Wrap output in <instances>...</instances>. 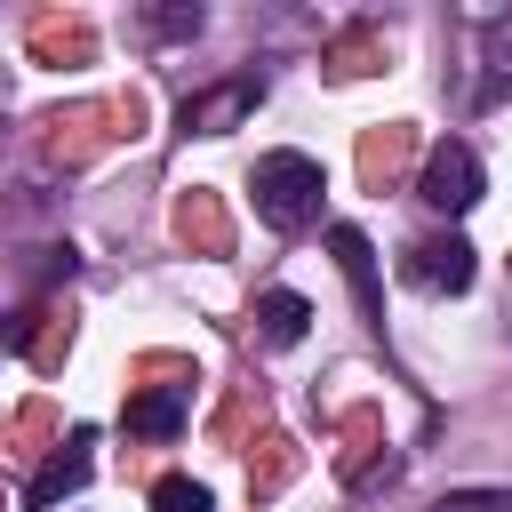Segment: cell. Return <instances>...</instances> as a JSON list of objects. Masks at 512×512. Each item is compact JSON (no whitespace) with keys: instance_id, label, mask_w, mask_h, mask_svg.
Wrapping results in <instances>:
<instances>
[{"instance_id":"6da1fadb","label":"cell","mask_w":512,"mask_h":512,"mask_svg":"<svg viewBox=\"0 0 512 512\" xmlns=\"http://www.w3.org/2000/svg\"><path fill=\"white\" fill-rule=\"evenodd\" d=\"M248 192H256V216L272 224V232H304L312 216H320V160H304V152H264L256 160V176H248Z\"/></svg>"},{"instance_id":"7a4b0ae2","label":"cell","mask_w":512,"mask_h":512,"mask_svg":"<svg viewBox=\"0 0 512 512\" xmlns=\"http://www.w3.org/2000/svg\"><path fill=\"white\" fill-rule=\"evenodd\" d=\"M416 192H424V208H440V216H464L472 200H480V160H472V144H432L424 152V176H416Z\"/></svg>"},{"instance_id":"3957f363","label":"cell","mask_w":512,"mask_h":512,"mask_svg":"<svg viewBox=\"0 0 512 512\" xmlns=\"http://www.w3.org/2000/svg\"><path fill=\"white\" fill-rule=\"evenodd\" d=\"M256 96H264V80L256 72H240V80H224V88H200V96H184V136H224L232 120H248L256 112Z\"/></svg>"},{"instance_id":"277c9868","label":"cell","mask_w":512,"mask_h":512,"mask_svg":"<svg viewBox=\"0 0 512 512\" xmlns=\"http://www.w3.org/2000/svg\"><path fill=\"white\" fill-rule=\"evenodd\" d=\"M408 280L432 288V296H464V288H472V248H464L456 232H432V240L408 248Z\"/></svg>"},{"instance_id":"5b68a950","label":"cell","mask_w":512,"mask_h":512,"mask_svg":"<svg viewBox=\"0 0 512 512\" xmlns=\"http://www.w3.org/2000/svg\"><path fill=\"white\" fill-rule=\"evenodd\" d=\"M328 248H336V264H344V280H352L360 320H368V328H384V296H376V248H368V232L336 224V232H328Z\"/></svg>"},{"instance_id":"8992f818","label":"cell","mask_w":512,"mask_h":512,"mask_svg":"<svg viewBox=\"0 0 512 512\" xmlns=\"http://www.w3.org/2000/svg\"><path fill=\"white\" fill-rule=\"evenodd\" d=\"M184 408H192V384H152L128 400V432L136 440H176L184 432Z\"/></svg>"},{"instance_id":"52a82bcc","label":"cell","mask_w":512,"mask_h":512,"mask_svg":"<svg viewBox=\"0 0 512 512\" xmlns=\"http://www.w3.org/2000/svg\"><path fill=\"white\" fill-rule=\"evenodd\" d=\"M408 152H416V136H408V120H384V128H368L360 136V184H392L400 168H408Z\"/></svg>"},{"instance_id":"ba28073f","label":"cell","mask_w":512,"mask_h":512,"mask_svg":"<svg viewBox=\"0 0 512 512\" xmlns=\"http://www.w3.org/2000/svg\"><path fill=\"white\" fill-rule=\"evenodd\" d=\"M80 480H88V432H72V448H64V456H48V464L32 472L24 504H32V512H48V504H64V496H72Z\"/></svg>"},{"instance_id":"9c48e42d","label":"cell","mask_w":512,"mask_h":512,"mask_svg":"<svg viewBox=\"0 0 512 512\" xmlns=\"http://www.w3.org/2000/svg\"><path fill=\"white\" fill-rule=\"evenodd\" d=\"M32 56H40V64H88V56H96V32H88L80 16H40V24H32Z\"/></svg>"},{"instance_id":"30bf717a","label":"cell","mask_w":512,"mask_h":512,"mask_svg":"<svg viewBox=\"0 0 512 512\" xmlns=\"http://www.w3.org/2000/svg\"><path fill=\"white\" fill-rule=\"evenodd\" d=\"M304 328H312V304L296 296V288H272V296H256V336L264 344H304Z\"/></svg>"},{"instance_id":"8fae6325","label":"cell","mask_w":512,"mask_h":512,"mask_svg":"<svg viewBox=\"0 0 512 512\" xmlns=\"http://www.w3.org/2000/svg\"><path fill=\"white\" fill-rule=\"evenodd\" d=\"M176 232H184V240H200L208 256H224V248H232V232H224V208H216V192H184V208H176Z\"/></svg>"},{"instance_id":"7c38bea8","label":"cell","mask_w":512,"mask_h":512,"mask_svg":"<svg viewBox=\"0 0 512 512\" xmlns=\"http://www.w3.org/2000/svg\"><path fill=\"white\" fill-rule=\"evenodd\" d=\"M384 64V40L368 32V24H352L336 48H328V80H360V72H376Z\"/></svg>"},{"instance_id":"4fadbf2b","label":"cell","mask_w":512,"mask_h":512,"mask_svg":"<svg viewBox=\"0 0 512 512\" xmlns=\"http://www.w3.org/2000/svg\"><path fill=\"white\" fill-rule=\"evenodd\" d=\"M288 472H296V440H264V464H248V488L256 496H272V488H288Z\"/></svg>"},{"instance_id":"5bb4252c","label":"cell","mask_w":512,"mask_h":512,"mask_svg":"<svg viewBox=\"0 0 512 512\" xmlns=\"http://www.w3.org/2000/svg\"><path fill=\"white\" fill-rule=\"evenodd\" d=\"M152 512H216V504H208V488H200V480L168 472V480H152Z\"/></svg>"},{"instance_id":"9a60e30c","label":"cell","mask_w":512,"mask_h":512,"mask_svg":"<svg viewBox=\"0 0 512 512\" xmlns=\"http://www.w3.org/2000/svg\"><path fill=\"white\" fill-rule=\"evenodd\" d=\"M432 512H512V488H448Z\"/></svg>"},{"instance_id":"2e32d148","label":"cell","mask_w":512,"mask_h":512,"mask_svg":"<svg viewBox=\"0 0 512 512\" xmlns=\"http://www.w3.org/2000/svg\"><path fill=\"white\" fill-rule=\"evenodd\" d=\"M152 32H160V40H184V32H200V8H160V16H152Z\"/></svg>"},{"instance_id":"e0dca14e","label":"cell","mask_w":512,"mask_h":512,"mask_svg":"<svg viewBox=\"0 0 512 512\" xmlns=\"http://www.w3.org/2000/svg\"><path fill=\"white\" fill-rule=\"evenodd\" d=\"M0 512H8V488H0Z\"/></svg>"}]
</instances>
